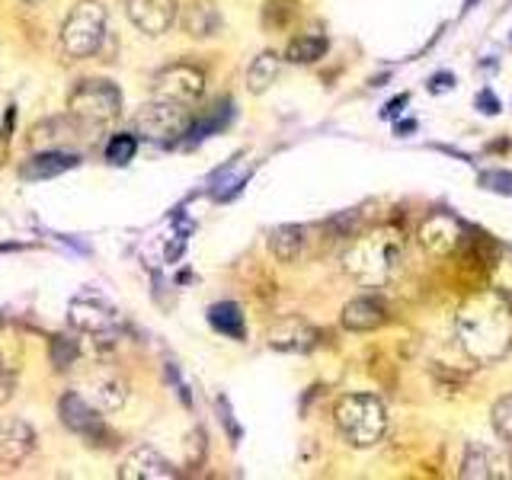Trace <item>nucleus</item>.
<instances>
[{
	"instance_id": "obj_1",
	"label": "nucleus",
	"mask_w": 512,
	"mask_h": 480,
	"mask_svg": "<svg viewBox=\"0 0 512 480\" xmlns=\"http://www.w3.org/2000/svg\"><path fill=\"white\" fill-rule=\"evenodd\" d=\"M455 333L464 356L477 365L500 362L512 346V304L500 288L471 295L455 314Z\"/></svg>"
},
{
	"instance_id": "obj_2",
	"label": "nucleus",
	"mask_w": 512,
	"mask_h": 480,
	"mask_svg": "<svg viewBox=\"0 0 512 480\" xmlns=\"http://www.w3.org/2000/svg\"><path fill=\"white\" fill-rule=\"evenodd\" d=\"M400 247L404 244H400V234L394 228H375L368 234H359L343 253V269L356 282L368 288H381L394 276Z\"/></svg>"
},
{
	"instance_id": "obj_3",
	"label": "nucleus",
	"mask_w": 512,
	"mask_h": 480,
	"mask_svg": "<svg viewBox=\"0 0 512 480\" xmlns=\"http://www.w3.org/2000/svg\"><path fill=\"white\" fill-rule=\"evenodd\" d=\"M333 423L352 448H372L388 432V410L375 394H346L336 400Z\"/></svg>"
},
{
	"instance_id": "obj_4",
	"label": "nucleus",
	"mask_w": 512,
	"mask_h": 480,
	"mask_svg": "<svg viewBox=\"0 0 512 480\" xmlns=\"http://www.w3.org/2000/svg\"><path fill=\"white\" fill-rule=\"evenodd\" d=\"M106 29H109V16L100 0H77L68 13V20L61 26L64 55L77 58V61L96 55L106 39Z\"/></svg>"
},
{
	"instance_id": "obj_5",
	"label": "nucleus",
	"mask_w": 512,
	"mask_h": 480,
	"mask_svg": "<svg viewBox=\"0 0 512 480\" xmlns=\"http://www.w3.org/2000/svg\"><path fill=\"white\" fill-rule=\"evenodd\" d=\"M68 116L84 125H106L122 116V93L112 80H80L68 96Z\"/></svg>"
},
{
	"instance_id": "obj_6",
	"label": "nucleus",
	"mask_w": 512,
	"mask_h": 480,
	"mask_svg": "<svg viewBox=\"0 0 512 480\" xmlns=\"http://www.w3.org/2000/svg\"><path fill=\"white\" fill-rule=\"evenodd\" d=\"M189 128V116L183 103H170V100H154L144 103L135 119H132V132L144 141L154 144H173L180 135H186Z\"/></svg>"
},
{
	"instance_id": "obj_7",
	"label": "nucleus",
	"mask_w": 512,
	"mask_h": 480,
	"mask_svg": "<svg viewBox=\"0 0 512 480\" xmlns=\"http://www.w3.org/2000/svg\"><path fill=\"white\" fill-rule=\"evenodd\" d=\"M68 324L84 340H106L116 330L119 314L106 298H100L96 292H84L68 304Z\"/></svg>"
},
{
	"instance_id": "obj_8",
	"label": "nucleus",
	"mask_w": 512,
	"mask_h": 480,
	"mask_svg": "<svg viewBox=\"0 0 512 480\" xmlns=\"http://www.w3.org/2000/svg\"><path fill=\"white\" fill-rule=\"evenodd\" d=\"M80 397H87L96 410H119L128 397V384L125 378L116 372L112 365L106 362H96L93 368H84V375H80L77 388H74Z\"/></svg>"
},
{
	"instance_id": "obj_9",
	"label": "nucleus",
	"mask_w": 512,
	"mask_h": 480,
	"mask_svg": "<svg viewBox=\"0 0 512 480\" xmlns=\"http://www.w3.org/2000/svg\"><path fill=\"white\" fill-rule=\"evenodd\" d=\"M205 93V74L196 68V64L176 61L160 68L154 77V96L157 100H170V103H196L199 96Z\"/></svg>"
},
{
	"instance_id": "obj_10",
	"label": "nucleus",
	"mask_w": 512,
	"mask_h": 480,
	"mask_svg": "<svg viewBox=\"0 0 512 480\" xmlns=\"http://www.w3.org/2000/svg\"><path fill=\"white\" fill-rule=\"evenodd\" d=\"M58 416L61 423L68 426L74 436H80L84 442L103 445L109 436V426L103 420V410H96L87 397H80L77 391H68L58 400Z\"/></svg>"
},
{
	"instance_id": "obj_11",
	"label": "nucleus",
	"mask_w": 512,
	"mask_h": 480,
	"mask_svg": "<svg viewBox=\"0 0 512 480\" xmlns=\"http://www.w3.org/2000/svg\"><path fill=\"white\" fill-rule=\"evenodd\" d=\"M464 237V224L452 215V212H432L423 224H420V244L423 250H429L432 256H448L455 253Z\"/></svg>"
},
{
	"instance_id": "obj_12",
	"label": "nucleus",
	"mask_w": 512,
	"mask_h": 480,
	"mask_svg": "<svg viewBox=\"0 0 512 480\" xmlns=\"http://www.w3.org/2000/svg\"><path fill=\"white\" fill-rule=\"evenodd\" d=\"M116 474H119V480H173V477H180V471H176L160 452H154L151 445H141L135 452H128Z\"/></svg>"
},
{
	"instance_id": "obj_13",
	"label": "nucleus",
	"mask_w": 512,
	"mask_h": 480,
	"mask_svg": "<svg viewBox=\"0 0 512 480\" xmlns=\"http://www.w3.org/2000/svg\"><path fill=\"white\" fill-rule=\"evenodd\" d=\"M128 20L144 36H164L176 23V0H128Z\"/></svg>"
},
{
	"instance_id": "obj_14",
	"label": "nucleus",
	"mask_w": 512,
	"mask_h": 480,
	"mask_svg": "<svg viewBox=\"0 0 512 480\" xmlns=\"http://www.w3.org/2000/svg\"><path fill=\"white\" fill-rule=\"evenodd\" d=\"M32 448H36V429L29 423L16 420V416L0 423V464L20 468V464L32 455Z\"/></svg>"
},
{
	"instance_id": "obj_15",
	"label": "nucleus",
	"mask_w": 512,
	"mask_h": 480,
	"mask_svg": "<svg viewBox=\"0 0 512 480\" xmlns=\"http://www.w3.org/2000/svg\"><path fill=\"white\" fill-rule=\"evenodd\" d=\"M320 340V330L311 327L304 317H282L269 327V346L279 352H308Z\"/></svg>"
},
{
	"instance_id": "obj_16",
	"label": "nucleus",
	"mask_w": 512,
	"mask_h": 480,
	"mask_svg": "<svg viewBox=\"0 0 512 480\" xmlns=\"http://www.w3.org/2000/svg\"><path fill=\"white\" fill-rule=\"evenodd\" d=\"M464 480H496V477H509L506 471V458L496 452V448L484 442H471L468 452H464L461 471Z\"/></svg>"
},
{
	"instance_id": "obj_17",
	"label": "nucleus",
	"mask_w": 512,
	"mask_h": 480,
	"mask_svg": "<svg viewBox=\"0 0 512 480\" xmlns=\"http://www.w3.org/2000/svg\"><path fill=\"white\" fill-rule=\"evenodd\" d=\"M77 154L74 151H61V148H45L39 154H32L23 167V180H52V176L77 167Z\"/></svg>"
},
{
	"instance_id": "obj_18",
	"label": "nucleus",
	"mask_w": 512,
	"mask_h": 480,
	"mask_svg": "<svg viewBox=\"0 0 512 480\" xmlns=\"http://www.w3.org/2000/svg\"><path fill=\"white\" fill-rule=\"evenodd\" d=\"M388 320V311L378 298H352L346 308H343V324L346 330H356V333H368L381 327Z\"/></svg>"
},
{
	"instance_id": "obj_19",
	"label": "nucleus",
	"mask_w": 512,
	"mask_h": 480,
	"mask_svg": "<svg viewBox=\"0 0 512 480\" xmlns=\"http://www.w3.org/2000/svg\"><path fill=\"white\" fill-rule=\"evenodd\" d=\"M183 29L196 39L215 36V32L221 29V16H218L215 0H192L183 13Z\"/></svg>"
},
{
	"instance_id": "obj_20",
	"label": "nucleus",
	"mask_w": 512,
	"mask_h": 480,
	"mask_svg": "<svg viewBox=\"0 0 512 480\" xmlns=\"http://www.w3.org/2000/svg\"><path fill=\"white\" fill-rule=\"evenodd\" d=\"M269 250L279 263H295L304 253V228H298V224H279V228H272Z\"/></svg>"
},
{
	"instance_id": "obj_21",
	"label": "nucleus",
	"mask_w": 512,
	"mask_h": 480,
	"mask_svg": "<svg viewBox=\"0 0 512 480\" xmlns=\"http://www.w3.org/2000/svg\"><path fill=\"white\" fill-rule=\"evenodd\" d=\"M279 71H282V58H279L276 52L256 55L253 64L247 68V90H250V93H266L272 84H276Z\"/></svg>"
},
{
	"instance_id": "obj_22",
	"label": "nucleus",
	"mask_w": 512,
	"mask_h": 480,
	"mask_svg": "<svg viewBox=\"0 0 512 480\" xmlns=\"http://www.w3.org/2000/svg\"><path fill=\"white\" fill-rule=\"evenodd\" d=\"M208 324H212L218 333L231 336V340H244V314H240V308L234 301H218L208 308Z\"/></svg>"
},
{
	"instance_id": "obj_23",
	"label": "nucleus",
	"mask_w": 512,
	"mask_h": 480,
	"mask_svg": "<svg viewBox=\"0 0 512 480\" xmlns=\"http://www.w3.org/2000/svg\"><path fill=\"white\" fill-rule=\"evenodd\" d=\"M327 55V39L324 36H295L285 48V58L292 64H314Z\"/></svg>"
},
{
	"instance_id": "obj_24",
	"label": "nucleus",
	"mask_w": 512,
	"mask_h": 480,
	"mask_svg": "<svg viewBox=\"0 0 512 480\" xmlns=\"http://www.w3.org/2000/svg\"><path fill=\"white\" fill-rule=\"evenodd\" d=\"M135 151H138V135L135 132H119L106 141V160L109 164H128V160H135Z\"/></svg>"
},
{
	"instance_id": "obj_25",
	"label": "nucleus",
	"mask_w": 512,
	"mask_h": 480,
	"mask_svg": "<svg viewBox=\"0 0 512 480\" xmlns=\"http://www.w3.org/2000/svg\"><path fill=\"white\" fill-rule=\"evenodd\" d=\"M80 356H84V343H80V340H71V336H55V340H52V362L58 368L77 365Z\"/></svg>"
},
{
	"instance_id": "obj_26",
	"label": "nucleus",
	"mask_w": 512,
	"mask_h": 480,
	"mask_svg": "<svg viewBox=\"0 0 512 480\" xmlns=\"http://www.w3.org/2000/svg\"><path fill=\"white\" fill-rule=\"evenodd\" d=\"M493 288L500 292H512V247H500L496 250V260H493Z\"/></svg>"
},
{
	"instance_id": "obj_27",
	"label": "nucleus",
	"mask_w": 512,
	"mask_h": 480,
	"mask_svg": "<svg viewBox=\"0 0 512 480\" xmlns=\"http://www.w3.org/2000/svg\"><path fill=\"white\" fill-rule=\"evenodd\" d=\"M493 429L506 445H512V394L500 397L493 404Z\"/></svg>"
},
{
	"instance_id": "obj_28",
	"label": "nucleus",
	"mask_w": 512,
	"mask_h": 480,
	"mask_svg": "<svg viewBox=\"0 0 512 480\" xmlns=\"http://www.w3.org/2000/svg\"><path fill=\"white\" fill-rule=\"evenodd\" d=\"M480 186L490 189V192H500V196H512V173L484 170V173H480Z\"/></svg>"
},
{
	"instance_id": "obj_29",
	"label": "nucleus",
	"mask_w": 512,
	"mask_h": 480,
	"mask_svg": "<svg viewBox=\"0 0 512 480\" xmlns=\"http://www.w3.org/2000/svg\"><path fill=\"white\" fill-rule=\"evenodd\" d=\"M474 106H477L480 112H484V116H496V112L503 109L500 100L493 96V90H480V93H477V100H474Z\"/></svg>"
},
{
	"instance_id": "obj_30",
	"label": "nucleus",
	"mask_w": 512,
	"mask_h": 480,
	"mask_svg": "<svg viewBox=\"0 0 512 480\" xmlns=\"http://www.w3.org/2000/svg\"><path fill=\"white\" fill-rule=\"evenodd\" d=\"M455 90V74L452 71H439L429 77V93H448Z\"/></svg>"
},
{
	"instance_id": "obj_31",
	"label": "nucleus",
	"mask_w": 512,
	"mask_h": 480,
	"mask_svg": "<svg viewBox=\"0 0 512 480\" xmlns=\"http://www.w3.org/2000/svg\"><path fill=\"white\" fill-rule=\"evenodd\" d=\"M407 103H410V96H407V93H404V96H397V100H391L388 106H384L381 116H384V119H394V116H400V112H404Z\"/></svg>"
},
{
	"instance_id": "obj_32",
	"label": "nucleus",
	"mask_w": 512,
	"mask_h": 480,
	"mask_svg": "<svg viewBox=\"0 0 512 480\" xmlns=\"http://www.w3.org/2000/svg\"><path fill=\"white\" fill-rule=\"evenodd\" d=\"M13 391H16L13 375H4V372H0V404H7V400L13 397Z\"/></svg>"
},
{
	"instance_id": "obj_33",
	"label": "nucleus",
	"mask_w": 512,
	"mask_h": 480,
	"mask_svg": "<svg viewBox=\"0 0 512 480\" xmlns=\"http://www.w3.org/2000/svg\"><path fill=\"white\" fill-rule=\"evenodd\" d=\"M407 132H416V122H413V119L397 122V135H407Z\"/></svg>"
},
{
	"instance_id": "obj_34",
	"label": "nucleus",
	"mask_w": 512,
	"mask_h": 480,
	"mask_svg": "<svg viewBox=\"0 0 512 480\" xmlns=\"http://www.w3.org/2000/svg\"><path fill=\"white\" fill-rule=\"evenodd\" d=\"M26 4H36V0H26Z\"/></svg>"
}]
</instances>
